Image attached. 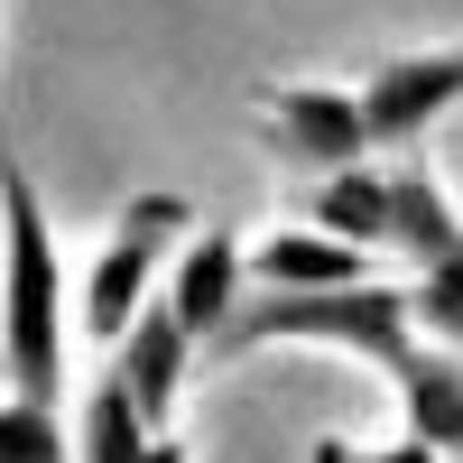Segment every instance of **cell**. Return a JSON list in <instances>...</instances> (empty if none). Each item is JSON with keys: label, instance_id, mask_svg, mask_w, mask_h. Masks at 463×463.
<instances>
[{"label": "cell", "instance_id": "obj_15", "mask_svg": "<svg viewBox=\"0 0 463 463\" xmlns=\"http://www.w3.org/2000/svg\"><path fill=\"white\" fill-rule=\"evenodd\" d=\"M139 463H185V445H176V436H158V445H148Z\"/></svg>", "mask_w": 463, "mask_h": 463}, {"label": "cell", "instance_id": "obj_4", "mask_svg": "<svg viewBox=\"0 0 463 463\" xmlns=\"http://www.w3.org/2000/svg\"><path fill=\"white\" fill-rule=\"evenodd\" d=\"M250 139L279 167H306V176H334V167L380 158L371 121H362V84H306V74L250 93Z\"/></svg>", "mask_w": 463, "mask_h": 463}, {"label": "cell", "instance_id": "obj_3", "mask_svg": "<svg viewBox=\"0 0 463 463\" xmlns=\"http://www.w3.org/2000/svg\"><path fill=\"white\" fill-rule=\"evenodd\" d=\"M185 222H195L185 195H130L121 213H111V241L84 269V334L93 343H121L130 334V316L148 306V279L185 250Z\"/></svg>", "mask_w": 463, "mask_h": 463}, {"label": "cell", "instance_id": "obj_8", "mask_svg": "<svg viewBox=\"0 0 463 463\" xmlns=\"http://www.w3.org/2000/svg\"><path fill=\"white\" fill-rule=\"evenodd\" d=\"M353 279H371V250L325 232V222H279L250 250V288H288L297 297V288H353Z\"/></svg>", "mask_w": 463, "mask_h": 463}, {"label": "cell", "instance_id": "obj_9", "mask_svg": "<svg viewBox=\"0 0 463 463\" xmlns=\"http://www.w3.org/2000/svg\"><path fill=\"white\" fill-rule=\"evenodd\" d=\"M390 250H408L417 269H436V260L463 250V213H454V195L436 185V167L417 158V148L390 167Z\"/></svg>", "mask_w": 463, "mask_h": 463}, {"label": "cell", "instance_id": "obj_5", "mask_svg": "<svg viewBox=\"0 0 463 463\" xmlns=\"http://www.w3.org/2000/svg\"><path fill=\"white\" fill-rule=\"evenodd\" d=\"M454 102H463V47H408L390 65H371V84H362L371 148H399V158H408Z\"/></svg>", "mask_w": 463, "mask_h": 463}, {"label": "cell", "instance_id": "obj_10", "mask_svg": "<svg viewBox=\"0 0 463 463\" xmlns=\"http://www.w3.org/2000/svg\"><path fill=\"white\" fill-rule=\"evenodd\" d=\"M306 222H325L343 232V241H362V250H390V167H334L306 185Z\"/></svg>", "mask_w": 463, "mask_h": 463}, {"label": "cell", "instance_id": "obj_12", "mask_svg": "<svg viewBox=\"0 0 463 463\" xmlns=\"http://www.w3.org/2000/svg\"><path fill=\"white\" fill-rule=\"evenodd\" d=\"M0 463H74V436L56 427V408H47V399L0 390Z\"/></svg>", "mask_w": 463, "mask_h": 463}, {"label": "cell", "instance_id": "obj_14", "mask_svg": "<svg viewBox=\"0 0 463 463\" xmlns=\"http://www.w3.org/2000/svg\"><path fill=\"white\" fill-rule=\"evenodd\" d=\"M306 463H445L417 427H399V436H380V445H353V436H316L306 445Z\"/></svg>", "mask_w": 463, "mask_h": 463}, {"label": "cell", "instance_id": "obj_7", "mask_svg": "<svg viewBox=\"0 0 463 463\" xmlns=\"http://www.w3.org/2000/svg\"><path fill=\"white\" fill-rule=\"evenodd\" d=\"M185 362H195V334H185V325L167 316V297H148L139 316H130V334L111 343V371L130 380V399H139V417H148L158 436H167V417H176Z\"/></svg>", "mask_w": 463, "mask_h": 463}, {"label": "cell", "instance_id": "obj_2", "mask_svg": "<svg viewBox=\"0 0 463 463\" xmlns=\"http://www.w3.org/2000/svg\"><path fill=\"white\" fill-rule=\"evenodd\" d=\"M0 371H10L19 399L65 390V260L47 204H37V176L0 148Z\"/></svg>", "mask_w": 463, "mask_h": 463}, {"label": "cell", "instance_id": "obj_1", "mask_svg": "<svg viewBox=\"0 0 463 463\" xmlns=\"http://www.w3.org/2000/svg\"><path fill=\"white\" fill-rule=\"evenodd\" d=\"M260 343H325V353H362L390 371V390L408 408V427L427 436L445 463L463 454V362L445 343L417 334V306L390 279H353V288H260L241 297V316L222 325L213 353H260Z\"/></svg>", "mask_w": 463, "mask_h": 463}, {"label": "cell", "instance_id": "obj_13", "mask_svg": "<svg viewBox=\"0 0 463 463\" xmlns=\"http://www.w3.org/2000/svg\"><path fill=\"white\" fill-rule=\"evenodd\" d=\"M408 306H417V334H427V343L463 353V250L436 260V269H417V279H408Z\"/></svg>", "mask_w": 463, "mask_h": 463}, {"label": "cell", "instance_id": "obj_11", "mask_svg": "<svg viewBox=\"0 0 463 463\" xmlns=\"http://www.w3.org/2000/svg\"><path fill=\"white\" fill-rule=\"evenodd\" d=\"M148 445H158V427L139 417L130 380H121V371H102L93 390H84V417H74V463H139Z\"/></svg>", "mask_w": 463, "mask_h": 463}, {"label": "cell", "instance_id": "obj_6", "mask_svg": "<svg viewBox=\"0 0 463 463\" xmlns=\"http://www.w3.org/2000/svg\"><path fill=\"white\" fill-rule=\"evenodd\" d=\"M241 288H250V250L232 241L222 222H204V232H185V250L167 260V316L195 334V343H222V325L241 316Z\"/></svg>", "mask_w": 463, "mask_h": 463}]
</instances>
